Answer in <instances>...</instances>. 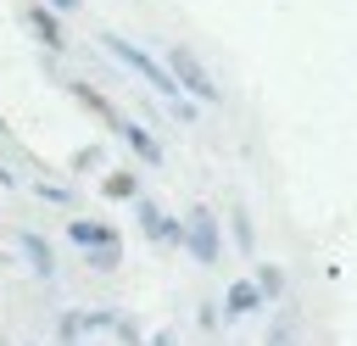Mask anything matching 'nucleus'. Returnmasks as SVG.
I'll return each mask as SVG.
<instances>
[{
  "mask_svg": "<svg viewBox=\"0 0 357 346\" xmlns=\"http://www.w3.org/2000/svg\"><path fill=\"white\" fill-rule=\"evenodd\" d=\"M106 45H112V56H123V61H128V67H134V73H139V78H145L151 89H162V95H178V84H173V78H167V73H162V67H156V61H151L145 50H134V45H123L117 33H106Z\"/></svg>",
  "mask_w": 357,
  "mask_h": 346,
  "instance_id": "obj_1",
  "label": "nucleus"
},
{
  "mask_svg": "<svg viewBox=\"0 0 357 346\" xmlns=\"http://www.w3.org/2000/svg\"><path fill=\"white\" fill-rule=\"evenodd\" d=\"M167 67H173V73H178V78H173V84H184V89H190V95H195V100H218V84H212V78H206V73H201V61H195V56H190V50H184V45H178V50H173V56H167Z\"/></svg>",
  "mask_w": 357,
  "mask_h": 346,
  "instance_id": "obj_2",
  "label": "nucleus"
},
{
  "mask_svg": "<svg viewBox=\"0 0 357 346\" xmlns=\"http://www.w3.org/2000/svg\"><path fill=\"white\" fill-rule=\"evenodd\" d=\"M67 234H73L78 246H95V251H100V257H95L100 268H112V262H117V251H123V240H117V229H106V223H84V218H78V223H73Z\"/></svg>",
  "mask_w": 357,
  "mask_h": 346,
  "instance_id": "obj_3",
  "label": "nucleus"
},
{
  "mask_svg": "<svg viewBox=\"0 0 357 346\" xmlns=\"http://www.w3.org/2000/svg\"><path fill=\"white\" fill-rule=\"evenodd\" d=\"M178 234L190 240V251H195L201 262H218V223H212V212H206V206H195V212H190V223H184Z\"/></svg>",
  "mask_w": 357,
  "mask_h": 346,
  "instance_id": "obj_4",
  "label": "nucleus"
},
{
  "mask_svg": "<svg viewBox=\"0 0 357 346\" xmlns=\"http://www.w3.org/2000/svg\"><path fill=\"white\" fill-rule=\"evenodd\" d=\"M22 22L33 28V39H45L50 50H61V22H56V17L45 11V6H28V11H22Z\"/></svg>",
  "mask_w": 357,
  "mask_h": 346,
  "instance_id": "obj_5",
  "label": "nucleus"
},
{
  "mask_svg": "<svg viewBox=\"0 0 357 346\" xmlns=\"http://www.w3.org/2000/svg\"><path fill=\"white\" fill-rule=\"evenodd\" d=\"M117 134H123V140H128V145H134V151H139L145 162H156V156H162V145H156V140H151V134H145L139 123H117Z\"/></svg>",
  "mask_w": 357,
  "mask_h": 346,
  "instance_id": "obj_6",
  "label": "nucleus"
},
{
  "mask_svg": "<svg viewBox=\"0 0 357 346\" xmlns=\"http://www.w3.org/2000/svg\"><path fill=\"white\" fill-rule=\"evenodd\" d=\"M257 296H262V290H257L251 279H240V285H229V313H251V307H257Z\"/></svg>",
  "mask_w": 357,
  "mask_h": 346,
  "instance_id": "obj_7",
  "label": "nucleus"
},
{
  "mask_svg": "<svg viewBox=\"0 0 357 346\" xmlns=\"http://www.w3.org/2000/svg\"><path fill=\"white\" fill-rule=\"evenodd\" d=\"M139 218H145V229H151V234H178V229H173V223H167L156 206H139Z\"/></svg>",
  "mask_w": 357,
  "mask_h": 346,
  "instance_id": "obj_8",
  "label": "nucleus"
},
{
  "mask_svg": "<svg viewBox=\"0 0 357 346\" xmlns=\"http://www.w3.org/2000/svg\"><path fill=\"white\" fill-rule=\"evenodd\" d=\"M290 329H296V318H290V313H279V324H273V340H268V346H290Z\"/></svg>",
  "mask_w": 357,
  "mask_h": 346,
  "instance_id": "obj_9",
  "label": "nucleus"
},
{
  "mask_svg": "<svg viewBox=\"0 0 357 346\" xmlns=\"http://www.w3.org/2000/svg\"><path fill=\"white\" fill-rule=\"evenodd\" d=\"M106 195H134V179H128V173H112V179H106Z\"/></svg>",
  "mask_w": 357,
  "mask_h": 346,
  "instance_id": "obj_10",
  "label": "nucleus"
},
{
  "mask_svg": "<svg viewBox=\"0 0 357 346\" xmlns=\"http://www.w3.org/2000/svg\"><path fill=\"white\" fill-rule=\"evenodd\" d=\"M279 285H284V279H279V268H262V273H257V290H268V296H279Z\"/></svg>",
  "mask_w": 357,
  "mask_h": 346,
  "instance_id": "obj_11",
  "label": "nucleus"
},
{
  "mask_svg": "<svg viewBox=\"0 0 357 346\" xmlns=\"http://www.w3.org/2000/svg\"><path fill=\"white\" fill-rule=\"evenodd\" d=\"M50 6H56V11H73V6H78V0H50Z\"/></svg>",
  "mask_w": 357,
  "mask_h": 346,
  "instance_id": "obj_12",
  "label": "nucleus"
}]
</instances>
